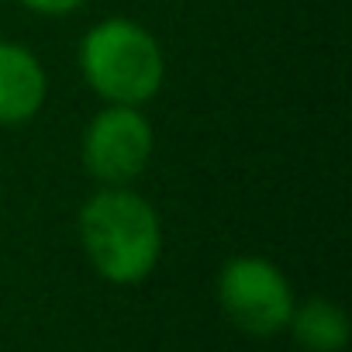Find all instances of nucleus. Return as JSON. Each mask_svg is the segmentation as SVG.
<instances>
[{
  "mask_svg": "<svg viewBox=\"0 0 352 352\" xmlns=\"http://www.w3.org/2000/svg\"><path fill=\"white\" fill-rule=\"evenodd\" d=\"M218 300L228 321L256 338L283 331L297 304L283 270L263 256H235L218 276Z\"/></svg>",
  "mask_w": 352,
  "mask_h": 352,
  "instance_id": "obj_3",
  "label": "nucleus"
},
{
  "mask_svg": "<svg viewBox=\"0 0 352 352\" xmlns=\"http://www.w3.org/2000/svg\"><path fill=\"white\" fill-rule=\"evenodd\" d=\"M155 148L148 118L128 104H107L83 131V162L100 187H128L145 173Z\"/></svg>",
  "mask_w": 352,
  "mask_h": 352,
  "instance_id": "obj_4",
  "label": "nucleus"
},
{
  "mask_svg": "<svg viewBox=\"0 0 352 352\" xmlns=\"http://www.w3.org/2000/svg\"><path fill=\"white\" fill-rule=\"evenodd\" d=\"M80 69L100 100L138 107L159 94L166 59L148 28L128 18H111L83 35Z\"/></svg>",
  "mask_w": 352,
  "mask_h": 352,
  "instance_id": "obj_2",
  "label": "nucleus"
},
{
  "mask_svg": "<svg viewBox=\"0 0 352 352\" xmlns=\"http://www.w3.org/2000/svg\"><path fill=\"white\" fill-rule=\"evenodd\" d=\"M80 242L90 266L118 287L142 283L162 256V225L155 208L128 187L97 190L80 218Z\"/></svg>",
  "mask_w": 352,
  "mask_h": 352,
  "instance_id": "obj_1",
  "label": "nucleus"
},
{
  "mask_svg": "<svg viewBox=\"0 0 352 352\" xmlns=\"http://www.w3.org/2000/svg\"><path fill=\"white\" fill-rule=\"evenodd\" d=\"M21 4L35 14H49V18H59V14H69L76 8H83L87 0H21Z\"/></svg>",
  "mask_w": 352,
  "mask_h": 352,
  "instance_id": "obj_7",
  "label": "nucleus"
},
{
  "mask_svg": "<svg viewBox=\"0 0 352 352\" xmlns=\"http://www.w3.org/2000/svg\"><path fill=\"white\" fill-rule=\"evenodd\" d=\"M287 328L294 331V342L307 352H342L349 342L345 311L324 297H311L304 304H294Z\"/></svg>",
  "mask_w": 352,
  "mask_h": 352,
  "instance_id": "obj_6",
  "label": "nucleus"
},
{
  "mask_svg": "<svg viewBox=\"0 0 352 352\" xmlns=\"http://www.w3.org/2000/svg\"><path fill=\"white\" fill-rule=\"evenodd\" d=\"M49 97V76L38 56L18 42H0V124L32 121Z\"/></svg>",
  "mask_w": 352,
  "mask_h": 352,
  "instance_id": "obj_5",
  "label": "nucleus"
}]
</instances>
